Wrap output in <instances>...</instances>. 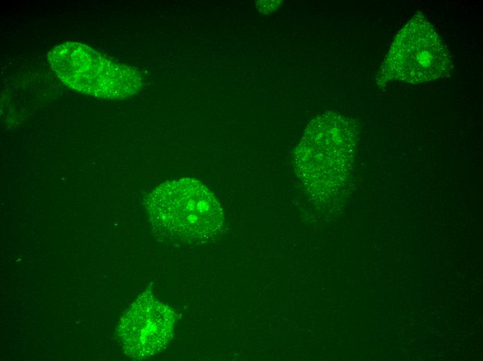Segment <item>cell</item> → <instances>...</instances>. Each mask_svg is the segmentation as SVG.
<instances>
[{"mask_svg":"<svg viewBox=\"0 0 483 361\" xmlns=\"http://www.w3.org/2000/svg\"><path fill=\"white\" fill-rule=\"evenodd\" d=\"M358 135L355 122L337 112L322 113L310 121L294 158L297 176L314 198L330 197L344 185Z\"/></svg>","mask_w":483,"mask_h":361,"instance_id":"obj_1","label":"cell"},{"mask_svg":"<svg viewBox=\"0 0 483 361\" xmlns=\"http://www.w3.org/2000/svg\"><path fill=\"white\" fill-rule=\"evenodd\" d=\"M145 203L160 236L182 244L205 242L223 226V213L219 201L194 179L164 183L151 192Z\"/></svg>","mask_w":483,"mask_h":361,"instance_id":"obj_2","label":"cell"},{"mask_svg":"<svg viewBox=\"0 0 483 361\" xmlns=\"http://www.w3.org/2000/svg\"><path fill=\"white\" fill-rule=\"evenodd\" d=\"M48 61L57 77L80 93L105 99H121L143 87L139 72L115 62L88 45L67 42L53 47Z\"/></svg>","mask_w":483,"mask_h":361,"instance_id":"obj_3","label":"cell"},{"mask_svg":"<svg viewBox=\"0 0 483 361\" xmlns=\"http://www.w3.org/2000/svg\"><path fill=\"white\" fill-rule=\"evenodd\" d=\"M452 68V56L436 29L422 14H417L395 37L377 83L429 82L446 77Z\"/></svg>","mask_w":483,"mask_h":361,"instance_id":"obj_4","label":"cell"},{"mask_svg":"<svg viewBox=\"0 0 483 361\" xmlns=\"http://www.w3.org/2000/svg\"><path fill=\"white\" fill-rule=\"evenodd\" d=\"M175 314L150 291L140 294L117 328L119 345L128 356L142 360L166 348L173 334Z\"/></svg>","mask_w":483,"mask_h":361,"instance_id":"obj_5","label":"cell"}]
</instances>
